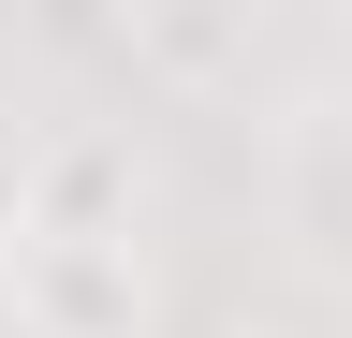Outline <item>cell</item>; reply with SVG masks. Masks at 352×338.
Returning <instances> with one entry per match:
<instances>
[{
  "instance_id": "obj_1",
  "label": "cell",
  "mask_w": 352,
  "mask_h": 338,
  "mask_svg": "<svg viewBox=\"0 0 352 338\" xmlns=\"http://www.w3.org/2000/svg\"><path fill=\"white\" fill-rule=\"evenodd\" d=\"M0 324L15 338H162V265H147V235H15Z\"/></svg>"
},
{
  "instance_id": "obj_2",
  "label": "cell",
  "mask_w": 352,
  "mask_h": 338,
  "mask_svg": "<svg viewBox=\"0 0 352 338\" xmlns=\"http://www.w3.org/2000/svg\"><path fill=\"white\" fill-rule=\"evenodd\" d=\"M132 147L118 133H44L30 147V235H132Z\"/></svg>"
},
{
  "instance_id": "obj_3",
  "label": "cell",
  "mask_w": 352,
  "mask_h": 338,
  "mask_svg": "<svg viewBox=\"0 0 352 338\" xmlns=\"http://www.w3.org/2000/svg\"><path fill=\"white\" fill-rule=\"evenodd\" d=\"M118 45L147 59V74H235V59H250V30H235V15H132Z\"/></svg>"
},
{
  "instance_id": "obj_4",
  "label": "cell",
  "mask_w": 352,
  "mask_h": 338,
  "mask_svg": "<svg viewBox=\"0 0 352 338\" xmlns=\"http://www.w3.org/2000/svg\"><path fill=\"white\" fill-rule=\"evenodd\" d=\"M30 147H44V133H0V250L30 235Z\"/></svg>"
}]
</instances>
